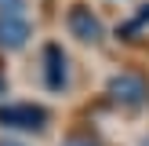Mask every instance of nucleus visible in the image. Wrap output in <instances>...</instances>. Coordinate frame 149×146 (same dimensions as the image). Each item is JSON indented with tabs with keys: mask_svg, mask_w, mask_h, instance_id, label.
I'll return each mask as SVG.
<instances>
[{
	"mask_svg": "<svg viewBox=\"0 0 149 146\" xmlns=\"http://www.w3.org/2000/svg\"><path fill=\"white\" fill-rule=\"evenodd\" d=\"M51 121V113L40 102H4L0 106V124L15 131H44Z\"/></svg>",
	"mask_w": 149,
	"mask_h": 146,
	"instance_id": "f257e3e1",
	"label": "nucleus"
},
{
	"mask_svg": "<svg viewBox=\"0 0 149 146\" xmlns=\"http://www.w3.org/2000/svg\"><path fill=\"white\" fill-rule=\"evenodd\" d=\"M106 95L113 102H120V106H146L149 102V80L142 73H116V77H109L106 84Z\"/></svg>",
	"mask_w": 149,
	"mask_h": 146,
	"instance_id": "f03ea898",
	"label": "nucleus"
},
{
	"mask_svg": "<svg viewBox=\"0 0 149 146\" xmlns=\"http://www.w3.org/2000/svg\"><path fill=\"white\" fill-rule=\"evenodd\" d=\"M65 26H69V33L77 36V40H84V44H98L102 36H106L102 18L91 11V7H84V4H73V7H69V15H65Z\"/></svg>",
	"mask_w": 149,
	"mask_h": 146,
	"instance_id": "7ed1b4c3",
	"label": "nucleus"
},
{
	"mask_svg": "<svg viewBox=\"0 0 149 146\" xmlns=\"http://www.w3.org/2000/svg\"><path fill=\"white\" fill-rule=\"evenodd\" d=\"M44 84L51 91H62L69 84V58H65V51L58 44H47L44 48Z\"/></svg>",
	"mask_w": 149,
	"mask_h": 146,
	"instance_id": "20e7f679",
	"label": "nucleus"
},
{
	"mask_svg": "<svg viewBox=\"0 0 149 146\" xmlns=\"http://www.w3.org/2000/svg\"><path fill=\"white\" fill-rule=\"evenodd\" d=\"M29 22L22 18V15H0V48H7V51H15V48H22V44L29 40Z\"/></svg>",
	"mask_w": 149,
	"mask_h": 146,
	"instance_id": "39448f33",
	"label": "nucleus"
},
{
	"mask_svg": "<svg viewBox=\"0 0 149 146\" xmlns=\"http://www.w3.org/2000/svg\"><path fill=\"white\" fill-rule=\"evenodd\" d=\"M142 36H149V4H142L135 18L120 26V40H142Z\"/></svg>",
	"mask_w": 149,
	"mask_h": 146,
	"instance_id": "423d86ee",
	"label": "nucleus"
},
{
	"mask_svg": "<svg viewBox=\"0 0 149 146\" xmlns=\"http://www.w3.org/2000/svg\"><path fill=\"white\" fill-rule=\"evenodd\" d=\"M0 15H22V0H0Z\"/></svg>",
	"mask_w": 149,
	"mask_h": 146,
	"instance_id": "0eeeda50",
	"label": "nucleus"
},
{
	"mask_svg": "<svg viewBox=\"0 0 149 146\" xmlns=\"http://www.w3.org/2000/svg\"><path fill=\"white\" fill-rule=\"evenodd\" d=\"M62 146H98V142H91V139H80V135H77V139H65Z\"/></svg>",
	"mask_w": 149,
	"mask_h": 146,
	"instance_id": "6e6552de",
	"label": "nucleus"
},
{
	"mask_svg": "<svg viewBox=\"0 0 149 146\" xmlns=\"http://www.w3.org/2000/svg\"><path fill=\"white\" fill-rule=\"evenodd\" d=\"M7 91V80H4V73H0V95H4Z\"/></svg>",
	"mask_w": 149,
	"mask_h": 146,
	"instance_id": "1a4fd4ad",
	"label": "nucleus"
},
{
	"mask_svg": "<svg viewBox=\"0 0 149 146\" xmlns=\"http://www.w3.org/2000/svg\"><path fill=\"white\" fill-rule=\"evenodd\" d=\"M4 146H15V142H4Z\"/></svg>",
	"mask_w": 149,
	"mask_h": 146,
	"instance_id": "9d476101",
	"label": "nucleus"
},
{
	"mask_svg": "<svg viewBox=\"0 0 149 146\" xmlns=\"http://www.w3.org/2000/svg\"><path fill=\"white\" fill-rule=\"evenodd\" d=\"M142 146H149V139H146V142H142Z\"/></svg>",
	"mask_w": 149,
	"mask_h": 146,
	"instance_id": "9b49d317",
	"label": "nucleus"
}]
</instances>
